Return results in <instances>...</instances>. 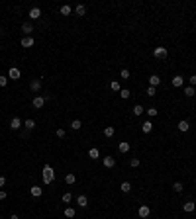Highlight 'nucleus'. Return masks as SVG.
Listing matches in <instances>:
<instances>
[{
	"instance_id": "nucleus-1",
	"label": "nucleus",
	"mask_w": 196,
	"mask_h": 219,
	"mask_svg": "<svg viewBox=\"0 0 196 219\" xmlns=\"http://www.w3.org/2000/svg\"><path fill=\"white\" fill-rule=\"evenodd\" d=\"M53 180H55V170L51 168V164H45L43 166V182L45 184H53Z\"/></svg>"
},
{
	"instance_id": "nucleus-2",
	"label": "nucleus",
	"mask_w": 196,
	"mask_h": 219,
	"mask_svg": "<svg viewBox=\"0 0 196 219\" xmlns=\"http://www.w3.org/2000/svg\"><path fill=\"white\" fill-rule=\"evenodd\" d=\"M45 102H47V100L43 98V96H35V98L31 100V106H34L35 110H39V108H43V106H45Z\"/></svg>"
},
{
	"instance_id": "nucleus-3",
	"label": "nucleus",
	"mask_w": 196,
	"mask_h": 219,
	"mask_svg": "<svg viewBox=\"0 0 196 219\" xmlns=\"http://www.w3.org/2000/svg\"><path fill=\"white\" fill-rule=\"evenodd\" d=\"M153 55L157 59H165L169 55V51H167V47H155V49H153Z\"/></svg>"
},
{
	"instance_id": "nucleus-4",
	"label": "nucleus",
	"mask_w": 196,
	"mask_h": 219,
	"mask_svg": "<svg viewBox=\"0 0 196 219\" xmlns=\"http://www.w3.org/2000/svg\"><path fill=\"white\" fill-rule=\"evenodd\" d=\"M22 119H20V117H12V119H10V129H14V131H20L22 129Z\"/></svg>"
},
{
	"instance_id": "nucleus-5",
	"label": "nucleus",
	"mask_w": 196,
	"mask_h": 219,
	"mask_svg": "<svg viewBox=\"0 0 196 219\" xmlns=\"http://www.w3.org/2000/svg\"><path fill=\"white\" fill-rule=\"evenodd\" d=\"M30 88H31V92L38 94L39 90H41V78H34V80L30 82Z\"/></svg>"
},
{
	"instance_id": "nucleus-6",
	"label": "nucleus",
	"mask_w": 196,
	"mask_h": 219,
	"mask_svg": "<svg viewBox=\"0 0 196 219\" xmlns=\"http://www.w3.org/2000/svg\"><path fill=\"white\" fill-rule=\"evenodd\" d=\"M171 84L174 88H182L184 86V78L181 76V74H177V76H173V80H171Z\"/></svg>"
},
{
	"instance_id": "nucleus-7",
	"label": "nucleus",
	"mask_w": 196,
	"mask_h": 219,
	"mask_svg": "<svg viewBox=\"0 0 196 219\" xmlns=\"http://www.w3.org/2000/svg\"><path fill=\"white\" fill-rule=\"evenodd\" d=\"M22 31L26 33V37H31V31H34V24H31V22L22 24Z\"/></svg>"
},
{
	"instance_id": "nucleus-8",
	"label": "nucleus",
	"mask_w": 196,
	"mask_h": 219,
	"mask_svg": "<svg viewBox=\"0 0 196 219\" xmlns=\"http://www.w3.org/2000/svg\"><path fill=\"white\" fill-rule=\"evenodd\" d=\"M8 78H12V80H20V68L18 67H12L8 71Z\"/></svg>"
},
{
	"instance_id": "nucleus-9",
	"label": "nucleus",
	"mask_w": 196,
	"mask_h": 219,
	"mask_svg": "<svg viewBox=\"0 0 196 219\" xmlns=\"http://www.w3.org/2000/svg\"><path fill=\"white\" fill-rule=\"evenodd\" d=\"M30 20H38V18H41V8H38V6H34L30 10Z\"/></svg>"
},
{
	"instance_id": "nucleus-10",
	"label": "nucleus",
	"mask_w": 196,
	"mask_h": 219,
	"mask_svg": "<svg viewBox=\"0 0 196 219\" xmlns=\"http://www.w3.org/2000/svg\"><path fill=\"white\" fill-rule=\"evenodd\" d=\"M30 194L34 197H41V194H43V188H39V186H31L30 188Z\"/></svg>"
},
{
	"instance_id": "nucleus-11",
	"label": "nucleus",
	"mask_w": 196,
	"mask_h": 219,
	"mask_svg": "<svg viewBox=\"0 0 196 219\" xmlns=\"http://www.w3.org/2000/svg\"><path fill=\"white\" fill-rule=\"evenodd\" d=\"M137 213H139V217H149V213H151V209H149V205H141L139 209H137Z\"/></svg>"
},
{
	"instance_id": "nucleus-12",
	"label": "nucleus",
	"mask_w": 196,
	"mask_h": 219,
	"mask_svg": "<svg viewBox=\"0 0 196 219\" xmlns=\"http://www.w3.org/2000/svg\"><path fill=\"white\" fill-rule=\"evenodd\" d=\"M104 166L106 168H114L116 166V158L114 157H104Z\"/></svg>"
},
{
	"instance_id": "nucleus-13",
	"label": "nucleus",
	"mask_w": 196,
	"mask_h": 219,
	"mask_svg": "<svg viewBox=\"0 0 196 219\" xmlns=\"http://www.w3.org/2000/svg\"><path fill=\"white\" fill-rule=\"evenodd\" d=\"M182 209H184V211H186V213H192V211L196 209V204H194V201H192V200H190V201H186V204H184V205H182Z\"/></svg>"
},
{
	"instance_id": "nucleus-14",
	"label": "nucleus",
	"mask_w": 196,
	"mask_h": 219,
	"mask_svg": "<svg viewBox=\"0 0 196 219\" xmlns=\"http://www.w3.org/2000/svg\"><path fill=\"white\" fill-rule=\"evenodd\" d=\"M34 43H35V41H34V37H24V39L20 41V45H22V47H31Z\"/></svg>"
},
{
	"instance_id": "nucleus-15",
	"label": "nucleus",
	"mask_w": 196,
	"mask_h": 219,
	"mask_svg": "<svg viewBox=\"0 0 196 219\" xmlns=\"http://www.w3.org/2000/svg\"><path fill=\"white\" fill-rule=\"evenodd\" d=\"M149 84L155 88V86H159V84H161V78H159L157 74H151V76H149Z\"/></svg>"
},
{
	"instance_id": "nucleus-16",
	"label": "nucleus",
	"mask_w": 196,
	"mask_h": 219,
	"mask_svg": "<svg viewBox=\"0 0 196 219\" xmlns=\"http://www.w3.org/2000/svg\"><path fill=\"white\" fill-rule=\"evenodd\" d=\"M77 204H78V205H81V207H86V205H88V197H86V196H82V194H81V196H78V197H77Z\"/></svg>"
},
{
	"instance_id": "nucleus-17",
	"label": "nucleus",
	"mask_w": 196,
	"mask_h": 219,
	"mask_svg": "<svg viewBox=\"0 0 196 219\" xmlns=\"http://www.w3.org/2000/svg\"><path fill=\"white\" fill-rule=\"evenodd\" d=\"M141 131H143V133H151V131H153V123H151V121L141 123Z\"/></svg>"
},
{
	"instance_id": "nucleus-18",
	"label": "nucleus",
	"mask_w": 196,
	"mask_h": 219,
	"mask_svg": "<svg viewBox=\"0 0 196 219\" xmlns=\"http://www.w3.org/2000/svg\"><path fill=\"white\" fill-rule=\"evenodd\" d=\"M65 182H67V184H75V182H77V176L73 174V172H67V174H65Z\"/></svg>"
},
{
	"instance_id": "nucleus-19",
	"label": "nucleus",
	"mask_w": 196,
	"mask_h": 219,
	"mask_svg": "<svg viewBox=\"0 0 196 219\" xmlns=\"http://www.w3.org/2000/svg\"><path fill=\"white\" fill-rule=\"evenodd\" d=\"M118 149H120V153H128L130 151V143L128 141H122L120 145H118Z\"/></svg>"
},
{
	"instance_id": "nucleus-20",
	"label": "nucleus",
	"mask_w": 196,
	"mask_h": 219,
	"mask_svg": "<svg viewBox=\"0 0 196 219\" xmlns=\"http://www.w3.org/2000/svg\"><path fill=\"white\" fill-rule=\"evenodd\" d=\"M81 127H82V121H81V119H73V121H71V129L78 131V129H81Z\"/></svg>"
},
{
	"instance_id": "nucleus-21",
	"label": "nucleus",
	"mask_w": 196,
	"mask_h": 219,
	"mask_svg": "<svg viewBox=\"0 0 196 219\" xmlns=\"http://www.w3.org/2000/svg\"><path fill=\"white\" fill-rule=\"evenodd\" d=\"M178 129H181V131H188V129H190V123H188L186 119L178 121Z\"/></svg>"
},
{
	"instance_id": "nucleus-22",
	"label": "nucleus",
	"mask_w": 196,
	"mask_h": 219,
	"mask_svg": "<svg viewBox=\"0 0 196 219\" xmlns=\"http://www.w3.org/2000/svg\"><path fill=\"white\" fill-rule=\"evenodd\" d=\"M24 127H26L28 131H30V129H34V127H35V121L30 117V119H26V121H24Z\"/></svg>"
},
{
	"instance_id": "nucleus-23",
	"label": "nucleus",
	"mask_w": 196,
	"mask_h": 219,
	"mask_svg": "<svg viewBox=\"0 0 196 219\" xmlns=\"http://www.w3.org/2000/svg\"><path fill=\"white\" fill-rule=\"evenodd\" d=\"M88 157H90V158H94V161H96V158L100 157V153H98V149H96V147H92V149H90V151H88Z\"/></svg>"
},
{
	"instance_id": "nucleus-24",
	"label": "nucleus",
	"mask_w": 196,
	"mask_h": 219,
	"mask_svg": "<svg viewBox=\"0 0 196 219\" xmlns=\"http://www.w3.org/2000/svg\"><path fill=\"white\" fill-rule=\"evenodd\" d=\"M143 111H145V108H143L141 104H135V106H134V114H135V115H141Z\"/></svg>"
},
{
	"instance_id": "nucleus-25",
	"label": "nucleus",
	"mask_w": 196,
	"mask_h": 219,
	"mask_svg": "<svg viewBox=\"0 0 196 219\" xmlns=\"http://www.w3.org/2000/svg\"><path fill=\"white\" fill-rule=\"evenodd\" d=\"M114 133H116L114 125H108V127H106V129H104V135H106V137H114Z\"/></svg>"
},
{
	"instance_id": "nucleus-26",
	"label": "nucleus",
	"mask_w": 196,
	"mask_h": 219,
	"mask_svg": "<svg viewBox=\"0 0 196 219\" xmlns=\"http://www.w3.org/2000/svg\"><path fill=\"white\" fill-rule=\"evenodd\" d=\"M63 213H65V217H69V219H71V217H75V209H73V207H65V211H63Z\"/></svg>"
},
{
	"instance_id": "nucleus-27",
	"label": "nucleus",
	"mask_w": 196,
	"mask_h": 219,
	"mask_svg": "<svg viewBox=\"0 0 196 219\" xmlns=\"http://www.w3.org/2000/svg\"><path fill=\"white\" fill-rule=\"evenodd\" d=\"M120 190L124 192V194H128V192L131 190V184H130V182H122V186H120Z\"/></svg>"
},
{
	"instance_id": "nucleus-28",
	"label": "nucleus",
	"mask_w": 196,
	"mask_h": 219,
	"mask_svg": "<svg viewBox=\"0 0 196 219\" xmlns=\"http://www.w3.org/2000/svg\"><path fill=\"white\" fill-rule=\"evenodd\" d=\"M173 190L177 192V194H181V192L184 190V186H182V182H174V184H173Z\"/></svg>"
},
{
	"instance_id": "nucleus-29",
	"label": "nucleus",
	"mask_w": 196,
	"mask_h": 219,
	"mask_svg": "<svg viewBox=\"0 0 196 219\" xmlns=\"http://www.w3.org/2000/svg\"><path fill=\"white\" fill-rule=\"evenodd\" d=\"M110 88H112L114 92H120V90H122V86H120L118 80H112V82H110Z\"/></svg>"
},
{
	"instance_id": "nucleus-30",
	"label": "nucleus",
	"mask_w": 196,
	"mask_h": 219,
	"mask_svg": "<svg viewBox=\"0 0 196 219\" xmlns=\"http://www.w3.org/2000/svg\"><path fill=\"white\" fill-rule=\"evenodd\" d=\"M71 12H73V8L69 6V4H65V6H61V14H63V16H69Z\"/></svg>"
},
{
	"instance_id": "nucleus-31",
	"label": "nucleus",
	"mask_w": 196,
	"mask_h": 219,
	"mask_svg": "<svg viewBox=\"0 0 196 219\" xmlns=\"http://www.w3.org/2000/svg\"><path fill=\"white\" fill-rule=\"evenodd\" d=\"M120 96H122V98H124V100H128L130 96H131V92H130L128 88H122V90H120Z\"/></svg>"
},
{
	"instance_id": "nucleus-32",
	"label": "nucleus",
	"mask_w": 196,
	"mask_h": 219,
	"mask_svg": "<svg viewBox=\"0 0 196 219\" xmlns=\"http://www.w3.org/2000/svg\"><path fill=\"white\" fill-rule=\"evenodd\" d=\"M75 12H77L78 16H84V14H86V8H84V6H82V4H78V6L75 8Z\"/></svg>"
},
{
	"instance_id": "nucleus-33",
	"label": "nucleus",
	"mask_w": 196,
	"mask_h": 219,
	"mask_svg": "<svg viewBox=\"0 0 196 219\" xmlns=\"http://www.w3.org/2000/svg\"><path fill=\"white\" fill-rule=\"evenodd\" d=\"M184 94H186V96H188V98H192V96L196 94V90H194L192 86H186V88H184Z\"/></svg>"
},
{
	"instance_id": "nucleus-34",
	"label": "nucleus",
	"mask_w": 196,
	"mask_h": 219,
	"mask_svg": "<svg viewBox=\"0 0 196 219\" xmlns=\"http://www.w3.org/2000/svg\"><path fill=\"white\" fill-rule=\"evenodd\" d=\"M61 200H63V204H69V201L73 200V194H69V192H65V194H63V197H61Z\"/></svg>"
},
{
	"instance_id": "nucleus-35",
	"label": "nucleus",
	"mask_w": 196,
	"mask_h": 219,
	"mask_svg": "<svg viewBox=\"0 0 196 219\" xmlns=\"http://www.w3.org/2000/svg\"><path fill=\"white\" fill-rule=\"evenodd\" d=\"M120 76H122V78H124V80H128V78H130V71H128V68H122V72H120Z\"/></svg>"
},
{
	"instance_id": "nucleus-36",
	"label": "nucleus",
	"mask_w": 196,
	"mask_h": 219,
	"mask_svg": "<svg viewBox=\"0 0 196 219\" xmlns=\"http://www.w3.org/2000/svg\"><path fill=\"white\" fill-rule=\"evenodd\" d=\"M145 111H147V115H149V117H155L157 115V108H147Z\"/></svg>"
},
{
	"instance_id": "nucleus-37",
	"label": "nucleus",
	"mask_w": 196,
	"mask_h": 219,
	"mask_svg": "<svg viewBox=\"0 0 196 219\" xmlns=\"http://www.w3.org/2000/svg\"><path fill=\"white\" fill-rule=\"evenodd\" d=\"M130 166H131V168H137V166H139V158H135V157H134V158L130 161Z\"/></svg>"
},
{
	"instance_id": "nucleus-38",
	"label": "nucleus",
	"mask_w": 196,
	"mask_h": 219,
	"mask_svg": "<svg viewBox=\"0 0 196 219\" xmlns=\"http://www.w3.org/2000/svg\"><path fill=\"white\" fill-rule=\"evenodd\" d=\"M8 80H10L8 76H4V74H0V86H6V84H8Z\"/></svg>"
},
{
	"instance_id": "nucleus-39",
	"label": "nucleus",
	"mask_w": 196,
	"mask_h": 219,
	"mask_svg": "<svg viewBox=\"0 0 196 219\" xmlns=\"http://www.w3.org/2000/svg\"><path fill=\"white\" fill-rule=\"evenodd\" d=\"M188 82H190V86H192V88L196 86V74H192V76L188 78Z\"/></svg>"
},
{
	"instance_id": "nucleus-40",
	"label": "nucleus",
	"mask_w": 196,
	"mask_h": 219,
	"mask_svg": "<svg viewBox=\"0 0 196 219\" xmlns=\"http://www.w3.org/2000/svg\"><path fill=\"white\" fill-rule=\"evenodd\" d=\"M155 94H157V90L153 88V86H149V88H147V96H155Z\"/></svg>"
},
{
	"instance_id": "nucleus-41",
	"label": "nucleus",
	"mask_w": 196,
	"mask_h": 219,
	"mask_svg": "<svg viewBox=\"0 0 196 219\" xmlns=\"http://www.w3.org/2000/svg\"><path fill=\"white\" fill-rule=\"evenodd\" d=\"M55 135L59 137V139H63V137H65V129H57V131H55Z\"/></svg>"
},
{
	"instance_id": "nucleus-42",
	"label": "nucleus",
	"mask_w": 196,
	"mask_h": 219,
	"mask_svg": "<svg viewBox=\"0 0 196 219\" xmlns=\"http://www.w3.org/2000/svg\"><path fill=\"white\" fill-rule=\"evenodd\" d=\"M8 197V192L6 190H0V200H6Z\"/></svg>"
},
{
	"instance_id": "nucleus-43",
	"label": "nucleus",
	"mask_w": 196,
	"mask_h": 219,
	"mask_svg": "<svg viewBox=\"0 0 196 219\" xmlns=\"http://www.w3.org/2000/svg\"><path fill=\"white\" fill-rule=\"evenodd\" d=\"M4 184H6V176H0V188H2Z\"/></svg>"
},
{
	"instance_id": "nucleus-44",
	"label": "nucleus",
	"mask_w": 196,
	"mask_h": 219,
	"mask_svg": "<svg viewBox=\"0 0 196 219\" xmlns=\"http://www.w3.org/2000/svg\"><path fill=\"white\" fill-rule=\"evenodd\" d=\"M10 219H20V217L16 215V213H12V215H10Z\"/></svg>"
},
{
	"instance_id": "nucleus-45",
	"label": "nucleus",
	"mask_w": 196,
	"mask_h": 219,
	"mask_svg": "<svg viewBox=\"0 0 196 219\" xmlns=\"http://www.w3.org/2000/svg\"><path fill=\"white\" fill-rule=\"evenodd\" d=\"M0 33H2V28H0Z\"/></svg>"
}]
</instances>
